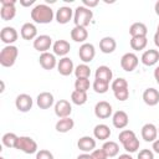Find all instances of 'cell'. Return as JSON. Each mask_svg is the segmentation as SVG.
Instances as JSON below:
<instances>
[{
  "label": "cell",
  "mask_w": 159,
  "mask_h": 159,
  "mask_svg": "<svg viewBox=\"0 0 159 159\" xmlns=\"http://www.w3.org/2000/svg\"><path fill=\"white\" fill-rule=\"evenodd\" d=\"M53 10L47 4H37L31 10V19L36 24H50L53 20Z\"/></svg>",
  "instance_id": "6da1fadb"
},
{
  "label": "cell",
  "mask_w": 159,
  "mask_h": 159,
  "mask_svg": "<svg viewBox=\"0 0 159 159\" xmlns=\"http://www.w3.org/2000/svg\"><path fill=\"white\" fill-rule=\"evenodd\" d=\"M92 17H93V12L91 9L81 5V6H77L75 9V12H73V22H75V26H81V27H87L89 25V22L92 21Z\"/></svg>",
  "instance_id": "7a4b0ae2"
},
{
  "label": "cell",
  "mask_w": 159,
  "mask_h": 159,
  "mask_svg": "<svg viewBox=\"0 0 159 159\" xmlns=\"http://www.w3.org/2000/svg\"><path fill=\"white\" fill-rule=\"evenodd\" d=\"M19 55V50L14 45H6L0 52V65L4 67L14 66Z\"/></svg>",
  "instance_id": "3957f363"
},
{
  "label": "cell",
  "mask_w": 159,
  "mask_h": 159,
  "mask_svg": "<svg viewBox=\"0 0 159 159\" xmlns=\"http://www.w3.org/2000/svg\"><path fill=\"white\" fill-rule=\"evenodd\" d=\"M15 149L21 150L25 154H34V153H37L39 152L37 150V143L31 137H26V135L19 137Z\"/></svg>",
  "instance_id": "277c9868"
},
{
  "label": "cell",
  "mask_w": 159,
  "mask_h": 159,
  "mask_svg": "<svg viewBox=\"0 0 159 159\" xmlns=\"http://www.w3.org/2000/svg\"><path fill=\"white\" fill-rule=\"evenodd\" d=\"M1 9H0V16L4 21H10L16 15V0H0Z\"/></svg>",
  "instance_id": "5b68a950"
},
{
  "label": "cell",
  "mask_w": 159,
  "mask_h": 159,
  "mask_svg": "<svg viewBox=\"0 0 159 159\" xmlns=\"http://www.w3.org/2000/svg\"><path fill=\"white\" fill-rule=\"evenodd\" d=\"M138 56L133 52H127L120 57V67L125 72H133L138 66Z\"/></svg>",
  "instance_id": "8992f818"
},
{
  "label": "cell",
  "mask_w": 159,
  "mask_h": 159,
  "mask_svg": "<svg viewBox=\"0 0 159 159\" xmlns=\"http://www.w3.org/2000/svg\"><path fill=\"white\" fill-rule=\"evenodd\" d=\"M78 56H80V60L83 62V63H88L91 62L94 56H96V50H94V46L89 42H84L80 46V50H78Z\"/></svg>",
  "instance_id": "52a82bcc"
},
{
  "label": "cell",
  "mask_w": 159,
  "mask_h": 159,
  "mask_svg": "<svg viewBox=\"0 0 159 159\" xmlns=\"http://www.w3.org/2000/svg\"><path fill=\"white\" fill-rule=\"evenodd\" d=\"M34 48L41 53L47 52V50H50V47L52 46V39L48 35H39L35 40H34Z\"/></svg>",
  "instance_id": "ba28073f"
},
{
  "label": "cell",
  "mask_w": 159,
  "mask_h": 159,
  "mask_svg": "<svg viewBox=\"0 0 159 159\" xmlns=\"http://www.w3.org/2000/svg\"><path fill=\"white\" fill-rule=\"evenodd\" d=\"M72 113V106L66 99H60L55 103V114L58 118H67Z\"/></svg>",
  "instance_id": "9c48e42d"
},
{
  "label": "cell",
  "mask_w": 159,
  "mask_h": 159,
  "mask_svg": "<svg viewBox=\"0 0 159 159\" xmlns=\"http://www.w3.org/2000/svg\"><path fill=\"white\" fill-rule=\"evenodd\" d=\"M112 106L106 102V101H99L96 106H94V114L97 118L99 119H107L112 116Z\"/></svg>",
  "instance_id": "30bf717a"
},
{
  "label": "cell",
  "mask_w": 159,
  "mask_h": 159,
  "mask_svg": "<svg viewBox=\"0 0 159 159\" xmlns=\"http://www.w3.org/2000/svg\"><path fill=\"white\" fill-rule=\"evenodd\" d=\"M32 104H34V102H32V98H31V96H29V94H26V93H21V94H19L17 97H16V99H15V106H16V108L20 111V112H29L31 108H32Z\"/></svg>",
  "instance_id": "8fae6325"
},
{
  "label": "cell",
  "mask_w": 159,
  "mask_h": 159,
  "mask_svg": "<svg viewBox=\"0 0 159 159\" xmlns=\"http://www.w3.org/2000/svg\"><path fill=\"white\" fill-rule=\"evenodd\" d=\"M19 37V34L16 31L15 27H11V26H5L2 27V30L0 31V39L6 45H12Z\"/></svg>",
  "instance_id": "7c38bea8"
},
{
  "label": "cell",
  "mask_w": 159,
  "mask_h": 159,
  "mask_svg": "<svg viewBox=\"0 0 159 159\" xmlns=\"http://www.w3.org/2000/svg\"><path fill=\"white\" fill-rule=\"evenodd\" d=\"M57 71L60 75L62 76H70L72 72H75V66L73 62L70 57H62L58 62H57Z\"/></svg>",
  "instance_id": "4fadbf2b"
},
{
  "label": "cell",
  "mask_w": 159,
  "mask_h": 159,
  "mask_svg": "<svg viewBox=\"0 0 159 159\" xmlns=\"http://www.w3.org/2000/svg\"><path fill=\"white\" fill-rule=\"evenodd\" d=\"M39 62L41 65V67L43 70H53L56 66H57V61H56V57L53 53H50V52H43L40 55L39 57Z\"/></svg>",
  "instance_id": "5bb4252c"
},
{
  "label": "cell",
  "mask_w": 159,
  "mask_h": 159,
  "mask_svg": "<svg viewBox=\"0 0 159 159\" xmlns=\"http://www.w3.org/2000/svg\"><path fill=\"white\" fill-rule=\"evenodd\" d=\"M53 102H55L53 94L50 92H41L36 98V104L39 106L40 109H48L50 107L53 106Z\"/></svg>",
  "instance_id": "9a60e30c"
},
{
  "label": "cell",
  "mask_w": 159,
  "mask_h": 159,
  "mask_svg": "<svg viewBox=\"0 0 159 159\" xmlns=\"http://www.w3.org/2000/svg\"><path fill=\"white\" fill-rule=\"evenodd\" d=\"M142 138L145 140V142H154L158 137V128L153 124V123H145L143 127H142Z\"/></svg>",
  "instance_id": "2e32d148"
},
{
  "label": "cell",
  "mask_w": 159,
  "mask_h": 159,
  "mask_svg": "<svg viewBox=\"0 0 159 159\" xmlns=\"http://www.w3.org/2000/svg\"><path fill=\"white\" fill-rule=\"evenodd\" d=\"M77 147L83 153H92L94 150V148H96V139L89 137V135L81 137L78 139V142H77Z\"/></svg>",
  "instance_id": "e0dca14e"
},
{
  "label": "cell",
  "mask_w": 159,
  "mask_h": 159,
  "mask_svg": "<svg viewBox=\"0 0 159 159\" xmlns=\"http://www.w3.org/2000/svg\"><path fill=\"white\" fill-rule=\"evenodd\" d=\"M140 61L144 66H148V67L154 66L159 61V51L153 50V48H149V50L144 51L142 57H140Z\"/></svg>",
  "instance_id": "ac0fdd59"
},
{
  "label": "cell",
  "mask_w": 159,
  "mask_h": 159,
  "mask_svg": "<svg viewBox=\"0 0 159 159\" xmlns=\"http://www.w3.org/2000/svg\"><path fill=\"white\" fill-rule=\"evenodd\" d=\"M112 123H113V125H114L116 128L123 129V128H125V127L128 125V123H129V117H128V114H127L124 111H117V112H114L113 116H112Z\"/></svg>",
  "instance_id": "d6986e66"
},
{
  "label": "cell",
  "mask_w": 159,
  "mask_h": 159,
  "mask_svg": "<svg viewBox=\"0 0 159 159\" xmlns=\"http://www.w3.org/2000/svg\"><path fill=\"white\" fill-rule=\"evenodd\" d=\"M73 10L70 7V6H61L57 11H56V21L58 22V24H62V25H65V24H67V22H70V20L72 19V16H73Z\"/></svg>",
  "instance_id": "ffe728a7"
},
{
  "label": "cell",
  "mask_w": 159,
  "mask_h": 159,
  "mask_svg": "<svg viewBox=\"0 0 159 159\" xmlns=\"http://www.w3.org/2000/svg\"><path fill=\"white\" fill-rule=\"evenodd\" d=\"M20 35L24 40H35L37 37V29L32 22H25L20 29Z\"/></svg>",
  "instance_id": "44dd1931"
},
{
  "label": "cell",
  "mask_w": 159,
  "mask_h": 159,
  "mask_svg": "<svg viewBox=\"0 0 159 159\" xmlns=\"http://www.w3.org/2000/svg\"><path fill=\"white\" fill-rule=\"evenodd\" d=\"M143 101L147 106H157L159 103V91L150 87V88H147L144 92H143Z\"/></svg>",
  "instance_id": "7402d4cb"
},
{
  "label": "cell",
  "mask_w": 159,
  "mask_h": 159,
  "mask_svg": "<svg viewBox=\"0 0 159 159\" xmlns=\"http://www.w3.org/2000/svg\"><path fill=\"white\" fill-rule=\"evenodd\" d=\"M52 50H53V55L56 56H61V57H66L67 53L71 50V45L68 41L66 40H57L53 45H52Z\"/></svg>",
  "instance_id": "603a6c76"
},
{
  "label": "cell",
  "mask_w": 159,
  "mask_h": 159,
  "mask_svg": "<svg viewBox=\"0 0 159 159\" xmlns=\"http://www.w3.org/2000/svg\"><path fill=\"white\" fill-rule=\"evenodd\" d=\"M116 47H117V42L111 36H106L99 41V50L103 53H112L114 52Z\"/></svg>",
  "instance_id": "cb8c5ba5"
},
{
  "label": "cell",
  "mask_w": 159,
  "mask_h": 159,
  "mask_svg": "<svg viewBox=\"0 0 159 159\" xmlns=\"http://www.w3.org/2000/svg\"><path fill=\"white\" fill-rule=\"evenodd\" d=\"M113 77V73H112V70L108 67V66H98L97 70H96V73H94V80H101V81H104V82H111Z\"/></svg>",
  "instance_id": "d4e9b609"
},
{
  "label": "cell",
  "mask_w": 159,
  "mask_h": 159,
  "mask_svg": "<svg viewBox=\"0 0 159 159\" xmlns=\"http://www.w3.org/2000/svg\"><path fill=\"white\" fill-rule=\"evenodd\" d=\"M75 127V120L71 118V117H67V118H60L55 125L56 130L58 133H67L70 132L72 128Z\"/></svg>",
  "instance_id": "484cf974"
},
{
  "label": "cell",
  "mask_w": 159,
  "mask_h": 159,
  "mask_svg": "<svg viewBox=\"0 0 159 159\" xmlns=\"http://www.w3.org/2000/svg\"><path fill=\"white\" fill-rule=\"evenodd\" d=\"M129 34L132 37H147L148 29L143 22H134L129 27Z\"/></svg>",
  "instance_id": "4316f807"
},
{
  "label": "cell",
  "mask_w": 159,
  "mask_h": 159,
  "mask_svg": "<svg viewBox=\"0 0 159 159\" xmlns=\"http://www.w3.org/2000/svg\"><path fill=\"white\" fill-rule=\"evenodd\" d=\"M88 37V31L86 27H81V26H75L71 30V39L75 42H83L87 40Z\"/></svg>",
  "instance_id": "83f0119b"
},
{
  "label": "cell",
  "mask_w": 159,
  "mask_h": 159,
  "mask_svg": "<svg viewBox=\"0 0 159 159\" xmlns=\"http://www.w3.org/2000/svg\"><path fill=\"white\" fill-rule=\"evenodd\" d=\"M93 135L96 139H99V140H106L111 137V129L107 124H97L93 129Z\"/></svg>",
  "instance_id": "f1b7e54d"
},
{
  "label": "cell",
  "mask_w": 159,
  "mask_h": 159,
  "mask_svg": "<svg viewBox=\"0 0 159 159\" xmlns=\"http://www.w3.org/2000/svg\"><path fill=\"white\" fill-rule=\"evenodd\" d=\"M102 149L106 152L108 158H113V157L118 155V153H119V145L117 142H113V140L104 142V144L102 145Z\"/></svg>",
  "instance_id": "f546056e"
},
{
  "label": "cell",
  "mask_w": 159,
  "mask_h": 159,
  "mask_svg": "<svg viewBox=\"0 0 159 159\" xmlns=\"http://www.w3.org/2000/svg\"><path fill=\"white\" fill-rule=\"evenodd\" d=\"M129 45L134 51H140L147 47L148 40H147V37H132L129 41Z\"/></svg>",
  "instance_id": "4dcf8cb0"
},
{
  "label": "cell",
  "mask_w": 159,
  "mask_h": 159,
  "mask_svg": "<svg viewBox=\"0 0 159 159\" xmlns=\"http://www.w3.org/2000/svg\"><path fill=\"white\" fill-rule=\"evenodd\" d=\"M75 76L76 78H89L91 76V68L86 63H81L75 67Z\"/></svg>",
  "instance_id": "1f68e13d"
},
{
  "label": "cell",
  "mask_w": 159,
  "mask_h": 159,
  "mask_svg": "<svg viewBox=\"0 0 159 159\" xmlns=\"http://www.w3.org/2000/svg\"><path fill=\"white\" fill-rule=\"evenodd\" d=\"M71 101L72 103L77 106H83L87 102V92H81V91H73L71 93Z\"/></svg>",
  "instance_id": "d6a6232c"
},
{
  "label": "cell",
  "mask_w": 159,
  "mask_h": 159,
  "mask_svg": "<svg viewBox=\"0 0 159 159\" xmlns=\"http://www.w3.org/2000/svg\"><path fill=\"white\" fill-rule=\"evenodd\" d=\"M17 139L19 137L15 134V133H5L1 138V142L5 147L7 148H16V143H17Z\"/></svg>",
  "instance_id": "836d02e7"
},
{
  "label": "cell",
  "mask_w": 159,
  "mask_h": 159,
  "mask_svg": "<svg viewBox=\"0 0 159 159\" xmlns=\"http://www.w3.org/2000/svg\"><path fill=\"white\" fill-rule=\"evenodd\" d=\"M122 145H123V148H124L125 152H128V153H135V152L139 149L140 143H139V139H138L137 135H135V137H133L132 139H129V140L122 143Z\"/></svg>",
  "instance_id": "e575fe53"
},
{
  "label": "cell",
  "mask_w": 159,
  "mask_h": 159,
  "mask_svg": "<svg viewBox=\"0 0 159 159\" xmlns=\"http://www.w3.org/2000/svg\"><path fill=\"white\" fill-rule=\"evenodd\" d=\"M92 87H93V89H94L96 93L103 94V93H106L109 89V83L108 82H104V81H101V80H94Z\"/></svg>",
  "instance_id": "d590c367"
},
{
  "label": "cell",
  "mask_w": 159,
  "mask_h": 159,
  "mask_svg": "<svg viewBox=\"0 0 159 159\" xmlns=\"http://www.w3.org/2000/svg\"><path fill=\"white\" fill-rule=\"evenodd\" d=\"M89 80L88 78H76L75 81V89L81 92H87L89 89Z\"/></svg>",
  "instance_id": "8d00e7d4"
},
{
  "label": "cell",
  "mask_w": 159,
  "mask_h": 159,
  "mask_svg": "<svg viewBox=\"0 0 159 159\" xmlns=\"http://www.w3.org/2000/svg\"><path fill=\"white\" fill-rule=\"evenodd\" d=\"M111 88L113 89V92H116V91H118V89H122V88H128V82H127V80L123 78V77H118V78H116V80L112 82Z\"/></svg>",
  "instance_id": "74e56055"
},
{
  "label": "cell",
  "mask_w": 159,
  "mask_h": 159,
  "mask_svg": "<svg viewBox=\"0 0 159 159\" xmlns=\"http://www.w3.org/2000/svg\"><path fill=\"white\" fill-rule=\"evenodd\" d=\"M133 137H135V133H134L133 130H130V129H123V130L119 133L118 139H119L120 143H124V142L132 139Z\"/></svg>",
  "instance_id": "f35d334b"
},
{
  "label": "cell",
  "mask_w": 159,
  "mask_h": 159,
  "mask_svg": "<svg viewBox=\"0 0 159 159\" xmlns=\"http://www.w3.org/2000/svg\"><path fill=\"white\" fill-rule=\"evenodd\" d=\"M114 93V97L118 99V101H127L128 99V97H129V89L128 88H122V89H118V91H116V92H113Z\"/></svg>",
  "instance_id": "ab89813d"
},
{
  "label": "cell",
  "mask_w": 159,
  "mask_h": 159,
  "mask_svg": "<svg viewBox=\"0 0 159 159\" xmlns=\"http://www.w3.org/2000/svg\"><path fill=\"white\" fill-rule=\"evenodd\" d=\"M36 159H53V154L47 149H40L36 153Z\"/></svg>",
  "instance_id": "60d3db41"
},
{
  "label": "cell",
  "mask_w": 159,
  "mask_h": 159,
  "mask_svg": "<svg viewBox=\"0 0 159 159\" xmlns=\"http://www.w3.org/2000/svg\"><path fill=\"white\" fill-rule=\"evenodd\" d=\"M137 159H154V153L150 149H142L138 153Z\"/></svg>",
  "instance_id": "b9f144b4"
},
{
  "label": "cell",
  "mask_w": 159,
  "mask_h": 159,
  "mask_svg": "<svg viewBox=\"0 0 159 159\" xmlns=\"http://www.w3.org/2000/svg\"><path fill=\"white\" fill-rule=\"evenodd\" d=\"M92 158L93 159H108V155L106 154V152L101 148V149H94L92 153H91Z\"/></svg>",
  "instance_id": "7bdbcfd3"
},
{
  "label": "cell",
  "mask_w": 159,
  "mask_h": 159,
  "mask_svg": "<svg viewBox=\"0 0 159 159\" xmlns=\"http://www.w3.org/2000/svg\"><path fill=\"white\" fill-rule=\"evenodd\" d=\"M82 4H83V6L92 9V7H96L98 5V0H82Z\"/></svg>",
  "instance_id": "ee69618b"
},
{
  "label": "cell",
  "mask_w": 159,
  "mask_h": 159,
  "mask_svg": "<svg viewBox=\"0 0 159 159\" xmlns=\"http://www.w3.org/2000/svg\"><path fill=\"white\" fill-rule=\"evenodd\" d=\"M152 149H153V150H154L155 153H158V154H159V139H155V140L153 142Z\"/></svg>",
  "instance_id": "f6af8a7d"
},
{
  "label": "cell",
  "mask_w": 159,
  "mask_h": 159,
  "mask_svg": "<svg viewBox=\"0 0 159 159\" xmlns=\"http://www.w3.org/2000/svg\"><path fill=\"white\" fill-rule=\"evenodd\" d=\"M35 2V0H20V4L22 6H31Z\"/></svg>",
  "instance_id": "bcb514c9"
},
{
  "label": "cell",
  "mask_w": 159,
  "mask_h": 159,
  "mask_svg": "<svg viewBox=\"0 0 159 159\" xmlns=\"http://www.w3.org/2000/svg\"><path fill=\"white\" fill-rule=\"evenodd\" d=\"M77 159H93V158H92L91 153H83V154L78 155V157H77Z\"/></svg>",
  "instance_id": "7dc6e473"
},
{
  "label": "cell",
  "mask_w": 159,
  "mask_h": 159,
  "mask_svg": "<svg viewBox=\"0 0 159 159\" xmlns=\"http://www.w3.org/2000/svg\"><path fill=\"white\" fill-rule=\"evenodd\" d=\"M154 78L157 81V83L159 84V66H157L155 70H154Z\"/></svg>",
  "instance_id": "c3c4849f"
},
{
  "label": "cell",
  "mask_w": 159,
  "mask_h": 159,
  "mask_svg": "<svg viewBox=\"0 0 159 159\" xmlns=\"http://www.w3.org/2000/svg\"><path fill=\"white\" fill-rule=\"evenodd\" d=\"M118 159H133V157H132L130 154L125 153V154H120V155L118 157Z\"/></svg>",
  "instance_id": "681fc988"
},
{
  "label": "cell",
  "mask_w": 159,
  "mask_h": 159,
  "mask_svg": "<svg viewBox=\"0 0 159 159\" xmlns=\"http://www.w3.org/2000/svg\"><path fill=\"white\" fill-rule=\"evenodd\" d=\"M154 43L157 47H159V35L158 34H154Z\"/></svg>",
  "instance_id": "f907efd6"
},
{
  "label": "cell",
  "mask_w": 159,
  "mask_h": 159,
  "mask_svg": "<svg viewBox=\"0 0 159 159\" xmlns=\"http://www.w3.org/2000/svg\"><path fill=\"white\" fill-rule=\"evenodd\" d=\"M154 10H155V14L159 16V0L155 2V5H154Z\"/></svg>",
  "instance_id": "816d5d0a"
},
{
  "label": "cell",
  "mask_w": 159,
  "mask_h": 159,
  "mask_svg": "<svg viewBox=\"0 0 159 159\" xmlns=\"http://www.w3.org/2000/svg\"><path fill=\"white\" fill-rule=\"evenodd\" d=\"M0 83H1V89H0V92L2 93V92H4V89H5V83H4V81H1Z\"/></svg>",
  "instance_id": "f5cc1de1"
},
{
  "label": "cell",
  "mask_w": 159,
  "mask_h": 159,
  "mask_svg": "<svg viewBox=\"0 0 159 159\" xmlns=\"http://www.w3.org/2000/svg\"><path fill=\"white\" fill-rule=\"evenodd\" d=\"M155 34H158L159 35V24H158V26H157V32Z\"/></svg>",
  "instance_id": "db71d44e"
},
{
  "label": "cell",
  "mask_w": 159,
  "mask_h": 159,
  "mask_svg": "<svg viewBox=\"0 0 159 159\" xmlns=\"http://www.w3.org/2000/svg\"><path fill=\"white\" fill-rule=\"evenodd\" d=\"M0 159H5V158H4V157H1V158H0Z\"/></svg>",
  "instance_id": "11a10c76"
},
{
  "label": "cell",
  "mask_w": 159,
  "mask_h": 159,
  "mask_svg": "<svg viewBox=\"0 0 159 159\" xmlns=\"http://www.w3.org/2000/svg\"><path fill=\"white\" fill-rule=\"evenodd\" d=\"M158 133H159V128H158Z\"/></svg>",
  "instance_id": "9f6ffc18"
}]
</instances>
